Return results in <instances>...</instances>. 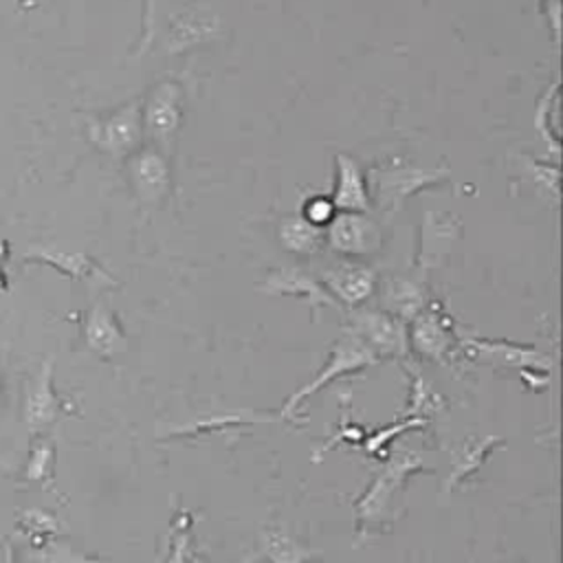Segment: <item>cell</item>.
<instances>
[{"mask_svg":"<svg viewBox=\"0 0 563 563\" xmlns=\"http://www.w3.org/2000/svg\"><path fill=\"white\" fill-rule=\"evenodd\" d=\"M420 471H431L418 453L409 449H398L383 460V468L374 475L367 488L354 499L356 539L365 541L374 530H385L391 526L394 499L398 490L409 482L411 475Z\"/></svg>","mask_w":563,"mask_h":563,"instance_id":"cell-1","label":"cell"},{"mask_svg":"<svg viewBox=\"0 0 563 563\" xmlns=\"http://www.w3.org/2000/svg\"><path fill=\"white\" fill-rule=\"evenodd\" d=\"M365 178L369 202H374L380 211L394 216L407 198L444 185L451 178V172L449 167H422L407 158L389 156L372 165Z\"/></svg>","mask_w":563,"mask_h":563,"instance_id":"cell-2","label":"cell"},{"mask_svg":"<svg viewBox=\"0 0 563 563\" xmlns=\"http://www.w3.org/2000/svg\"><path fill=\"white\" fill-rule=\"evenodd\" d=\"M383 358L356 334L352 332L347 325L341 330V334L334 339V343L330 345L328 352V361L323 363V367L319 369V374L308 380L306 385H301L297 391H292L286 402L279 409V416L288 422L299 424L301 418V409L303 402L319 389H323L325 385H330L332 380H339L343 376H350L354 372H363L367 367L378 365Z\"/></svg>","mask_w":563,"mask_h":563,"instance_id":"cell-3","label":"cell"},{"mask_svg":"<svg viewBox=\"0 0 563 563\" xmlns=\"http://www.w3.org/2000/svg\"><path fill=\"white\" fill-rule=\"evenodd\" d=\"M143 136L167 156L183 123V88L174 79H163L141 99Z\"/></svg>","mask_w":563,"mask_h":563,"instance_id":"cell-4","label":"cell"},{"mask_svg":"<svg viewBox=\"0 0 563 563\" xmlns=\"http://www.w3.org/2000/svg\"><path fill=\"white\" fill-rule=\"evenodd\" d=\"M407 339H409V350L435 363H451L460 345V339L455 334V323L440 301H429L407 323Z\"/></svg>","mask_w":563,"mask_h":563,"instance_id":"cell-5","label":"cell"},{"mask_svg":"<svg viewBox=\"0 0 563 563\" xmlns=\"http://www.w3.org/2000/svg\"><path fill=\"white\" fill-rule=\"evenodd\" d=\"M88 139L99 152L125 161L134 150L141 147V99H132L106 117L90 119Z\"/></svg>","mask_w":563,"mask_h":563,"instance_id":"cell-6","label":"cell"},{"mask_svg":"<svg viewBox=\"0 0 563 563\" xmlns=\"http://www.w3.org/2000/svg\"><path fill=\"white\" fill-rule=\"evenodd\" d=\"M128 185L134 198L145 207L161 205L172 191L169 156L156 145H141L125 158Z\"/></svg>","mask_w":563,"mask_h":563,"instance_id":"cell-7","label":"cell"},{"mask_svg":"<svg viewBox=\"0 0 563 563\" xmlns=\"http://www.w3.org/2000/svg\"><path fill=\"white\" fill-rule=\"evenodd\" d=\"M460 347L468 358L479 363L499 365V367H515L519 374L534 372V374H550L552 358L537 350L534 345L510 343L506 339H486V336H460Z\"/></svg>","mask_w":563,"mask_h":563,"instance_id":"cell-8","label":"cell"},{"mask_svg":"<svg viewBox=\"0 0 563 563\" xmlns=\"http://www.w3.org/2000/svg\"><path fill=\"white\" fill-rule=\"evenodd\" d=\"M347 328L356 332L380 358H402L409 352L407 323L383 308H354Z\"/></svg>","mask_w":563,"mask_h":563,"instance_id":"cell-9","label":"cell"},{"mask_svg":"<svg viewBox=\"0 0 563 563\" xmlns=\"http://www.w3.org/2000/svg\"><path fill=\"white\" fill-rule=\"evenodd\" d=\"M325 242L343 257H365L383 249V229L367 211H336L325 227Z\"/></svg>","mask_w":563,"mask_h":563,"instance_id":"cell-10","label":"cell"},{"mask_svg":"<svg viewBox=\"0 0 563 563\" xmlns=\"http://www.w3.org/2000/svg\"><path fill=\"white\" fill-rule=\"evenodd\" d=\"M260 290L268 297L303 299L310 308L312 319H317L323 308H339L336 299L325 290L321 279L299 266H279L268 271Z\"/></svg>","mask_w":563,"mask_h":563,"instance_id":"cell-11","label":"cell"},{"mask_svg":"<svg viewBox=\"0 0 563 563\" xmlns=\"http://www.w3.org/2000/svg\"><path fill=\"white\" fill-rule=\"evenodd\" d=\"M22 257L26 262L53 266L55 271L64 273L70 279L90 282V284H99V286H108V288L117 286L114 277L108 271H103L90 255H86L81 251H68V249L53 246V244H31L22 253Z\"/></svg>","mask_w":563,"mask_h":563,"instance_id":"cell-12","label":"cell"},{"mask_svg":"<svg viewBox=\"0 0 563 563\" xmlns=\"http://www.w3.org/2000/svg\"><path fill=\"white\" fill-rule=\"evenodd\" d=\"M462 235V222L460 218L444 213L435 216L433 211H427L422 224H420V240H418V253H416V271L429 273L444 264L451 249Z\"/></svg>","mask_w":563,"mask_h":563,"instance_id":"cell-13","label":"cell"},{"mask_svg":"<svg viewBox=\"0 0 563 563\" xmlns=\"http://www.w3.org/2000/svg\"><path fill=\"white\" fill-rule=\"evenodd\" d=\"M319 279L325 286V290L336 299V303L350 308L363 306L376 290L374 268L345 260L325 268Z\"/></svg>","mask_w":563,"mask_h":563,"instance_id":"cell-14","label":"cell"},{"mask_svg":"<svg viewBox=\"0 0 563 563\" xmlns=\"http://www.w3.org/2000/svg\"><path fill=\"white\" fill-rule=\"evenodd\" d=\"M334 187L330 200L336 211H369L367 178L358 161L345 152L334 154Z\"/></svg>","mask_w":563,"mask_h":563,"instance_id":"cell-15","label":"cell"},{"mask_svg":"<svg viewBox=\"0 0 563 563\" xmlns=\"http://www.w3.org/2000/svg\"><path fill=\"white\" fill-rule=\"evenodd\" d=\"M84 339L86 345L101 358H114L125 352L128 339L114 314V310L106 301H95L84 321Z\"/></svg>","mask_w":563,"mask_h":563,"instance_id":"cell-16","label":"cell"},{"mask_svg":"<svg viewBox=\"0 0 563 563\" xmlns=\"http://www.w3.org/2000/svg\"><path fill=\"white\" fill-rule=\"evenodd\" d=\"M62 405L53 389V361H44L24 391V422L31 433H37L55 422Z\"/></svg>","mask_w":563,"mask_h":563,"instance_id":"cell-17","label":"cell"},{"mask_svg":"<svg viewBox=\"0 0 563 563\" xmlns=\"http://www.w3.org/2000/svg\"><path fill=\"white\" fill-rule=\"evenodd\" d=\"M506 442L501 435H479V438H466L453 453H451V471L444 479V493H453L460 488L462 482L473 477L479 466L486 462V457L501 449Z\"/></svg>","mask_w":563,"mask_h":563,"instance_id":"cell-18","label":"cell"},{"mask_svg":"<svg viewBox=\"0 0 563 563\" xmlns=\"http://www.w3.org/2000/svg\"><path fill=\"white\" fill-rule=\"evenodd\" d=\"M427 303H429V295L424 286L411 277H394L385 286L383 299H380V308L402 319L405 323H409Z\"/></svg>","mask_w":563,"mask_h":563,"instance_id":"cell-19","label":"cell"},{"mask_svg":"<svg viewBox=\"0 0 563 563\" xmlns=\"http://www.w3.org/2000/svg\"><path fill=\"white\" fill-rule=\"evenodd\" d=\"M260 550L268 563H314L321 559V550L306 545L284 528L264 530Z\"/></svg>","mask_w":563,"mask_h":563,"instance_id":"cell-20","label":"cell"},{"mask_svg":"<svg viewBox=\"0 0 563 563\" xmlns=\"http://www.w3.org/2000/svg\"><path fill=\"white\" fill-rule=\"evenodd\" d=\"M277 238L286 251L301 257H312L325 244V229L308 222L301 213L286 216L277 227Z\"/></svg>","mask_w":563,"mask_h":563,"instance_id":"cell-21","label":"cell"},{"mask_svg":"<svg viewBox=\"0 0 563 563\" xmlns=\"http://www.w3.org/2000/svg\"><path fill=\"white\" fill-rule=\"evenodd\" d=\"M559 106H561V90H559V79H554L541 92V99H539L537 110H534V130L543 139L548 152L552 154V161H559V156H561V117H559Z\"/></svg>","mask_w":563,"mask_h":563,"instance_id":"cell-22","label":"cell"},{"mask_svg":"<svg viewBox=\"0 0 563 563\" xmlns=\"http://www.w3.org/2000/svg\"><path fill=\"white\" fill-rule=\"evenodd\" d=\"M163 563H209L194 541V515L178 510L169 526V545Z\"/></svg>","mask_w":563,"mask_h":563,"instance_id":"cell-23","label":"cell"},{"mask_svg":"<svg viewBox=\"0 0 563 563\" xmlns=\"http://www.w3.org/2000/svg\"><path fill=\"white\" fill-rule=\"evenodd\" d=\"M213 31H216V22L209 20V15L183 13L172 22V26L167 31V51L169 53L185 51L191 44L209 40Z\"/></svg>","mask_w":563,"mask_h":563,"instance_id":"cell-24","label":"cell"},{"mask_svg":"<svg viewBox=\"0 0 563 563\" xmlns=\"http://www.w3.org/2000/svg\"><path fill=\"white\" fill-rule=\"evenodd\" d=\"M26 563H110L99 556H90L66 541L46 537L37 539L26 554Z\"/></svg>","mask_w":563,"mask_h":563,"instance_id":"cell-25","label":"cell"},{"mask_svg":"<svg viewBox=\"0 0 563 563\" xmlns=\"http://www.w3.org/2000/svg\"><path fill=\"white\" fill-rule=\"evenodd\" d=\"M521 163V174L532 183V187L543 194L550 196L556 205L561 198V165L559 161H539L537 156H519Z\"/></svg>","mask_w":563,"mask_h":563,"instance_id":"cell-26","label":"cell"},{"mask_svg":"<svg viewBox=\"0 0 563 563\" xmlns=\"http://www.w3.org/2000/svg\"><path fill=\"white\" fill-rule=\"evenodd\" d=\"M444 407V398L433 389V385L409 369V398H407V407L402 409L405 418H424L429 413H435Z\"/></svg>","mask_w":563,"mask_h":563,"instance_id":"cell-27","label":"cell"},{"mask_svg":"<svg viewBox=\"0 0 563 563\" xmlns=\"http://www.w3.org/2000/svg\"><path fill=\"white\" fill-rule=\"evenodd\" d=\"M427 424V420L424 418H405V420H396V422H391V424H387V427H380V429H376L372 435H365L363 438V449H365V453L367 455H372L374 460H385L389 453H387V449H389V444L398 438V435H402V433H407V431H413V429H420V427H424Z\"/></svg>","mask_w":563,"mask_h":563,"instance_id":"cell-28","label":"cell"},{"mask_svg":"<svg viewBox=\"0 0 563 563\" xmlns=\"http://www.w3.org/2000/svg\"><path fill=\"white\" fill-rule=\"evenodd\" d=\"M334 213H336V209H334L330 196H323V194H314V196L306 198L301 205V216L321 229L328 227V222L334 218Z\"/></svg>","mask_w":563,"mask_h":563,"instance_id":"cell-29","label":"cell"},{"mask_svg":"<svg viewBox=\"0 0 563 563\" xmlns=\"http://www.w3.org/2000/svg\"><path fill=\"white\" fill-rule=\"evenodd\" d=\"M53 466V449L48 442H40L37 446L31 449L29 466H26V477L29 479H44L51 475Z\"/></svg>","mask_w":563,"mask_h":563,"instance_id":"cell-30","label":"cell"},{"mask_svg":"<svg viewBox=\"0 0 563 563\" xmlns=\"http://www.w3.org/2000/svg\"><path fill=\"white\" fill-rule=\"evenodd\" d=\"M22 523L31 530V534H33L35 541H37V539H46V537H51V532L57 530L55 517H51V515L44 512V510H26V512L22 515Z\"/></svg>","mask_w":563,"mask_h":563,"instance_id":"cell-31","label":"cell"},{"mask_svg":"<svg viewBox=\"0 0 563 563\" xmlns=\"http://www.w3.org/2000/svg\"><path fill=\"white\" fill-rule=\"evenodd\" d=\"M4 253H7V246H4V242H0V262H2V257H4Z\"/></svg>","mask_w":563,"mask_h":563,"instance_id":"cell-32","label":"cell"},{"mask_svg":"<svg viewBox=\"0 0 563 563\" xmlns=\"http://www.w3.org/2000/svg\"><path fill=\"white\" fill-rule=\"evenodd\" d=\"M4 290V275H2V271H0V292Z\"/></svg>","mask_w":563,"mask_h":563,"instance_id":"cell-33","label":"cell"}]
</instances>
